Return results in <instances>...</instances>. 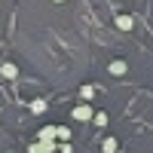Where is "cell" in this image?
<instances>
[{"label":"cell","mask_w":153,"mask_h":153,"mask_svg":"<svg viewBox=\"0 0 153 153\" xmlns=\"http://www.w3.org/2000/svg\"><path fill=\"white\" fill-rule=\"evenodd\" d=\"M80 95H83V98H92V95H95V86H92V83L80 86Z\"/></svg>","instance_id":"cell-10"},{"label":"cell","mask_w":153,"mask_h":153,"mask_svg":"<svg viewBox=\"0 0 153 153\" xmlns=\"http://www.w3.org/2000/svg\"><path fill=\"white\" fill-rule=\"evenodd\" d=\"M43 110H46V101H43V98L31 101V113H43Z\"/></svg>","instance_id":"cell-8"},{"label":"cell","mask_w":153,"mask_h":153,"mask_svg":"<svg viewBox=\"0 0 153 153\" xmlns=\"http://www.w3.org/2000/svg\"><path fill=\"white\" fill-rule=\"evenodd\" d=\"M71 117H74L76 123H92L95 107H92V104H76V107H71Z\"/></svg>","instance_id":"cell-1"},{"label":"cell","mask_w":153,"mask_h":153,"mask_svg":"<svg viewBox=\"0 0 153 153\" xmlns=\"http://www.w3.org/2000/svg\"><path fill=\"white\" fill-rule=\"evenodd\" d=\"M0 76H3V80H16V76H19V68L12 65V61H6V65H0Z\"/></svg>","instance_id":"cell-3"},{"label":"cell","mask_w":153,"mask_h":153,"mask_svg":"<svg viewBox=\"0 0 153 153\" xmlns=\"http://www.w3.org/2000/svg\"><path fill=\"white\" fill-rule=\"evenodd\" d=\"M101 150H104V153H117V138H107V141H104V147H101Z\"/></svg>","instance_id":"cell-11"},{"label":"cell","mask_w":153,"mask_h":153,"mask_svg":"<svg viewBox=\"0 0 153 153\" xmlns=\"http://www.w3.org/2000/svg\"><path fill=\"white\" fill-rule=\"evenodd\" d=\"M28 153H55V141H40V138H37L28 147Z\"/></svg>","instance_id":"cell-2"},{"label":"cell","mask_w":153,"mask_h":153,"mask_svg":"<svg viewBox=\"0 0 153 153\" xmlns=\"http://www.w3.org/2000/svg\"><path fill=\"white\" fill-rule=\"evenodd\" d=\"M58 153H71V144L65 141V144H61V147H58Z\"/></svg>","instance_id":"cell-12"},{"label":"cell","mask_w":153,"mask_h":153,"mask_svg":"<svg viewBox=\"0 0 153 153\" xmlns=\"http://www.w3.org/2000/svg\"><path fill=\"white\" fill-rule=\"evenodd\" d=\"M92 123H95V126H107V113H104V110H95Z\"/></svg>","instance_id":"cell-9"},{"label":"cell","mask_w":153,"mask_h":153,"mask_svg":"<svg viewBox=\"0 0 153 153\" xmlns=\"http://www.w3.org/2000/svg\"><path fill=\"white\" fill-rule=\"evenodd\" d=\"M126 71H129V65H126V61H110V74H113V76H123Z\"/></svg>","instance_id":"cell-6"},{"label":"cell","mask_w":153,"mask_h":153,"mask_svg":"<svg viewBox=\"0 0 153 153\" xmlns=\"http://www.w3.org/2000/svg\"><path fill=\"white\" fill-rule=\"evenodd\" d=\"M113 25H117L120 31H132V28H135V19H132V16H117Z\"/></svg>","instance_id":"cell-4"},{"label":"cell","mask_w":153,"mask_h":153,"mask_svg":"<svg viewBox=\"0 0 153 153\" xmlns=\"http://www.w3.org/2000/svg\"><path fill=\"white\" fill-rule=\"evenodd\" d=\"M55 3H65V0H55Z\"/></svg>","instance_id":"cell-13"},{"label":"cell","mask_w":153,"mask_h":153,"mask_svg":"<svg viewBox=\"0 0 153 153\" xmlns=\"http://www.w3.org/2000/svg\"><path fill=\"white\" fill-rule=\"evenodd\" d=\"M55 138H61V141H71V129H68V126H55Z\"/></svg>","instance_id":"cell-7"},{"label":"cell","mask_w":153,"mask_h":153,"mask_svg":"<svg viewBox=\"0 0 153 153\" xmlns=\"http://www.w3.org/2000/svg\"><path fill=\"white\" fill-rule=\"evenodd\" d=\"M37 138H40V141H55V126H43V129L37 132Z\"/></svg>","instance_id":"cell-5"}]
</instances>
